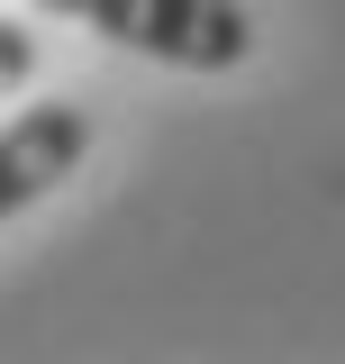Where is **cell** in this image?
I'll list each match as a JSON object with an SVG mask.
<instances>
[{
    "label": "cell",
    "mask_w": 345,
    "mask_h": 364,
    "mask_svg": "<svg viewBox=\"0 0 345 364\" xmlns=\"http://www.w3.org/2000/svg\"><path fill=\"white\" fill-rule=\"evenodd\" d=\"M37 9L82 18L91 37L128 46L146 64H172V73H236L255 46L246 0H37Z\"/></svg>",
    "instance_id": "cell-1"
},
{
    "label": "cell",
    "mask_w": 345,
    "mask_h": 364,
    "mask_svg": "<svg viewBox=\"0 0 345 364\" xmlns=\"http://www.w3.org/2000/svg\"><path fill=\"white\" fill-rule=\"evenodd\" d=\"M91 155V109L82 100H37V109H18L9 128H0V228L18 219V210H37L55 200L64 182L82 173Z\"/></svg>",
    "instance_id": "cell-2"
},
{
    "label": "cell",
    "mask_w": 345,
    "mask_h": 364,
    "mask_svg": "<svg viewBox=\"0 0 345 364\" xmlns=\"http://www.w3.org/2000/svg\"><path fill=\"white\" fill-rule=\"evenodd\" d=\"M37 64H45V37L28 28V18H0V100L18 82H37Z\"/></svg>",
    "instance_id": "cell-3"
}]
</instances>
